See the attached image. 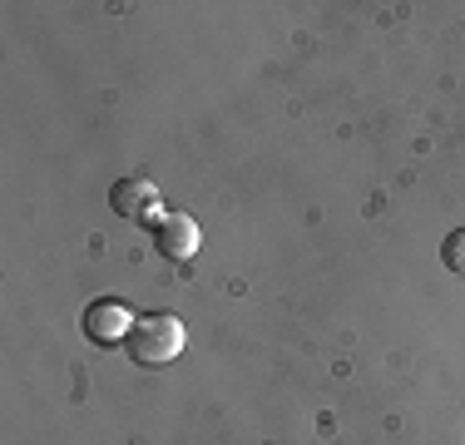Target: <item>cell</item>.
Instances as JSON below:
<instances>
[{
  "mask_svg": "<svg viewBox=\"0 0 465 445\" xmlns=\"http://www.w3.org/2000/svg\"><path fill=\"white\" fill-rule=\"evenodd\" d=\"M109 208H114L119 218H139V222H159V188L149 183V178H119L114 188H109Z\"/></svg>",
  "mask_w": 465,
  "mask_h": 445,
  "instance_id": "obj_3",
  "label": "cell"
},
{
  "mask_svg": "<svg viewBox=\"0 0 465 445\" xmlns=\"http://www.w3.org/2000/svg\"><path fill=\"white\" fill-rule=\"evenodd\" d=\"M153 248H159V258L169 262H188L198 252V222L188 213H163L153 222Z\"/></svg>",
  "mask_w": 465,
  "mask_h": 445,
  "instance_id": "obj_4",
  "label": "cell"
},
{
  "mask_svg": "<svg viewBox=\"0 0 465 445\" xmlns=\"http://www.w3.org/2000/svg\"><path fill=\"white\" fill-rule=\"evenodd\" d=\"M183 341H188L183 321L173 317V312H153V317L134 321L124 351H129V361H134V366H169V361H179Z\"/></svg>",
  "mask_w": 465,
  "mask_h": 445,
  "instance_id": "obj_1",
  "label": "cell"
},
{
  "mask_svg": "<svg viewBox=\"0 0 465 445\" xmlns=\"http://www.w3.org/2000/svg\"><path fill=\"white\" fill-rule=\"evenodd\" d=\"M440 262H446L456 277H465V228H456L446 242H440Z\"/></svg>",
  "mask_w": 465,
  "mask_h": 445,
  "instance_id": "obj_5",
  "label": "cell"
},
{
  "mask_svg": "<svg viewBox=\"0 0 465 445\" xmlns=\"http://www.w3.org/2000/svg\"><path fill=\"white\" fill-rule=\"evenodd\" d=\"M129 331H134V317H129L124 302L99 297V302L84 307V337H90L94 347H119V341H129Z\"/></svg>",
  "mask_w": 465,
  "mask_h": 445,
  "instance_id": "obj_2",
  "label": "cell"
}]
</instances>
